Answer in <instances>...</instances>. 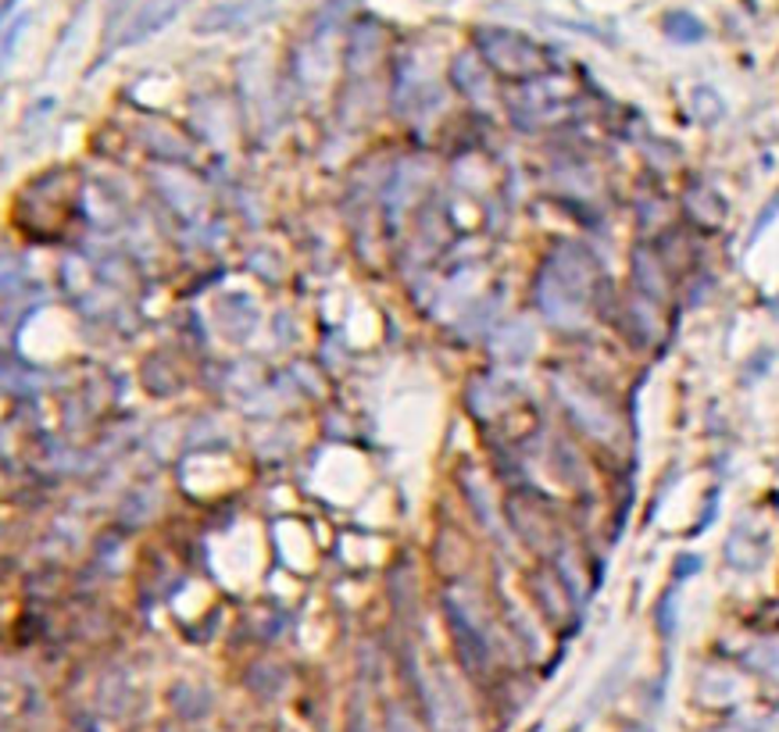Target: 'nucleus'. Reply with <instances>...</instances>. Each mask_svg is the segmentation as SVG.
I'll list each match as a JSON object with an SVG mask.
<instances>
[{
    "instance_id": "1",
    "label": "nucleus",
    "mask_w": 779,
    "mask_h": 732,
    "mask_svg": "<svg viewBox=\"0 0 779 732\" xmlns=\"http://www.w3.org/2000/svg\"><path fill=\"white\" fill-rule=\"evenodd\" d=\"M666 29H669L672 40H683V43H694V40L704 36V25L694 19V14H686V11H672L669 19H666Z\"/></svg>"
}]
</instances>
